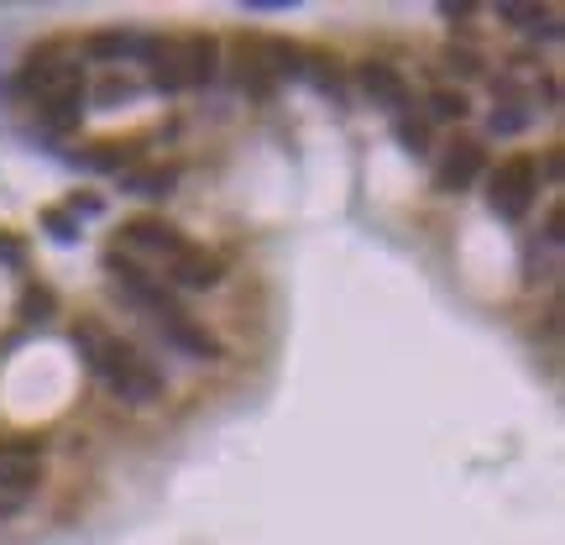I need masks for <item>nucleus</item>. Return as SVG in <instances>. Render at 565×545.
<instances>
[{"mask_svg":"<svg viewBox=\"0 0 565 545\" xmlns=\"http://www.w3.org/2000/svg\"><path fill=\"white\" fill-rule=\"evenodd\" d=\"M73 347H84V362L94 367V378H105V388L126 404H158L163 399V373L137 352L126 347L120 336H100L90 326L73 331Z\"/></svg>","mask_w":565,"mask_h":545,"instance_id":"obj_1","label":"nucleus"},{"mask_svg":"<svg viewBox=\"0 0 565 545\" xmlns=\"http://www.w3.org/2000/svg\"><path fill=\"white\" fill-rule=\"evenodd\" d=\"M534 194H540V163H534L529 152L497 163V173L487 179V205H493V215H503V220H523L529 205H534Z\"/></svg>","mask_w":565,"mask_h":545,"instance_id":"obj_2","label":"nucleus"},{"mask_svg":"<svg viewBox=\"0 0 565 545\" xmlns=\"http://www.w3.org/2000/svg\"><path fill=\"white\" fill-rule=\"evenodd\" d=\"M116 237H120V247H137V252H147V258L178 262L188 252L184 231H178V226H168V220H158V215H137V220H126Z\"/></svg>","mask_w":565,"mask_h":545,"instance_id":"obj_3","label":"nucleus"},{"mask_svg":"<svg viewBox=\"0 0 565 545\" xmlns=\"http://www.w3.org/2000/svg\"><path fill=\"white\" fill-rule=\"evenodd\" d=\"M152 320H158V331H163L168 341H173V347H178V352L199 356V362H215V356L226 352V347H220V341H215V336L205 331V326H199V320H194V315H184V309H178V305L158 309V315H152Z\"/></svg>","mask_w":565,"mask_h":545,"instance_id":"obj_4","label":"nucleus"},{"mask_svg":"<svg viewBox=\"0 0 565 545\" xmlns=\"http://www.w3.org/2000/svg\"><path fill=\"white\" fill-rule=\"evenodd\" d=\"M482 163H487L482 143H450L446 152H440V168H435V190L440 194L471 190V184L482 179Z\"/></svg>","mask_w":565,"mask_h":545,"instance_id":"obj_5","label":"nucleus"},{"mask_svg":"<svg viewBox=\"0 0 565 545\" xmlns=\"http://www.w3.org/2000/svg\"><path fill=\"white\" fill-rule=\"evenodd\" d=\"M356 84H361V95L382 105V111H403L408 105V79H403L393 64H361L356 69Z\"/></svg>","mask_w":565,"mask_h":545,"instance_id":"obj_6","label":"nucleus"},{"mask_svg":"<svg viewBox=\"0 0 565 545\" xmlns=\"http://www.w3.org/2000/svg\"><path fill=\"white\" fill-rule=\"evenodd\" d=\"M43 473V462H37V446L32 441H16V446H0V488H11V493L22 498L32 482Z\"/></svg>","mask_w":565,"mask_h":545,"instance_id":"obj_7","label":"nucleus"},{"mask_svg":"<svg viewBox=\"0 0 565 545\" xmlns=\"http://www.w3.org/2000/svg\"><path fill=\"white\" fill-rule=\"evenodd\" d=\"M120 190L137 194V200H168V194L178 190V168H126Z\"/></svg>","mask_w":565,"mask_h":545,"instance_id":"obj_8","label":"nucleus"},{"mask_svg":"<svg viewBox=\"0 0 565 545\" xmlns=\"http://www.w3.org/2000/svg\"><path fill=\"white\" fill-rule=\"evenodd\" d=\"M220 258H205V252H184V258L173 262V284H184V288H215L220 284Z\"/></svg>","mask_w":565,"mask_h":545,"instance_id":"obj_9","label":"nucleus"},{"mask_svg":"<svg viewBox=\"0 0 565 545\" xmlns=\"http://www.w3.org/2000/svg\"><path fill=\"white\" fill-rule=\"evenodd\" d=\"M131 158H137V147L131 143H94L90 152H84V163L90 168H111V173H126Z\"/></svg>","mask_w":565,"mask_h":545,"instance_id":"obj_10","label":"nucleus"},{"mask_svg":"<svg viewBox=\"0 0 565 545\" xmlns=\"http://www.w3.org/2000/svg\"><path fill=\"white\" fill-rule=\"evenodd\" d=\"M466 116H471L466 90H435L429 95V121H466Z\"/></svg>","mask_w":565,"mask_h":545,"instance_id":"obj_11","label":"nucleus"},{"mask_svg":"<svg viewBox=\"0 0 565 545\" xmlns=\"http://www.w3.org/2000/svg\"><path fill=\"white\" fill-rule=\"evenodd\" d=\"M137 48V37H126V32H100V37H84V58H126V53Z\"/></svg>","mask_w":565,"mask_h":545,"instance_id":"obj_12","label":"nucleus"},{"mask_svg":"<svg viewBox=\"0 0 565 545\" xmlns=\"http://www.w3.org/2000/svg\"><path fill=\"white\" fill-rule=\"evenodd\" d=\"M53 309H58V294H53L47 284H32L22 294V320H47Z\"/></svg>","mask_w":565,"mask_h":545,"instance_id":"obj_13","label":"nucleus"},{"mask_svg":"<svg viewBox=\"0 0 565 545\" xmlns=\"http://www.w3.org/2000/svg\"><path fill=\"white\" fill-rule=\"evenodd\" d=\"M393 132H399V143L408 147L414 158H424V152H429V121H408V116H399V126H393Z\"/></svg>","mask_w":565,"mask_h":545,"instance_id":"obj_14","label":"nucleus"},{"mask_svg":"<svg viewBox=\"0 0 565 545\" xmlns=\"http://www.w3.org/2000/svg\"><path fill=\"white\" fill-rule=\"evenodd\" d=\"M43 226L53 231V241H73L79 237V220L69 211H43Z\"/></svg>","mask_w":565,"mask_h":545,"instance_id":"obj_15","label":"nucleus"},{"mask_svg":"<svg viewBox=\"0 0 565 545\" xmlns=\"http://www.w3.org/2000/svg\"><path fill=\"white\" fill-rule=\"evenodd\" d=\"M446 64H450L456 73H461V79H476V73H482V58H476L471 48H450V53H446Z\"/></svg>","mask_w":565,"mask_h":545,"instance_id":"obj_16","label":"nucleus"},{"mask_svg":"<svg viewBox=\"0 0 565 545\" xmlns=\"http://www.w3.org/2000/svg\"><path fill=\"white\" fill-rule=\"evenodd\" d=\"M0 262H11V268L26 262V241L16 237V231H0Z\"/></svg>","mask_w":565,"mask_h":545,"instance_id":"obj_17","label":"nucleus"},{"mask_svg":"<svg viewBox=\"0 0 565 545\" xmlns=\"http://www.w3.org/2000/svg\"><path fill=\"white\" fill-rule=\"evenodd\" d=\"M69 211H73V215H100V194H73Z\"/></svg>","mask_w":565,"mask_h":545,"instance_id":"obj_18","label":"nucleus"},{"mask_svg":"<svg viewBox=\"0 0 565 545\" xmlns=\"http://www.w3.org/2000/svg\"><path fill=\"white\" fill-rule=\"evenodd\" d=\"M116 100H131V84H116V79H111V84L100 90V105H116Z\"/></svg>","mask_w":565,"mask_h":545,"instance_id":"obj_19","label":"nucleus"},{"mask_svg":"<svg viewBox=\"0 0 565 545\" xmlns=\"http://www.w3.org/2000/svg\"><path fill=\"white\" fill-rule=\"evenodd\" d=\"M16 509H22V498H16V493H0V514H16Z\"/></svg>","mask_w":565,"mask_h":545,"instance_id":"obj_20","label":"nucleus"}]
</instances>
